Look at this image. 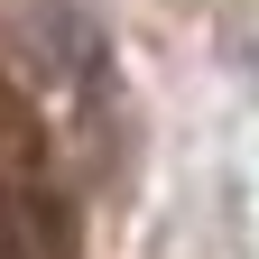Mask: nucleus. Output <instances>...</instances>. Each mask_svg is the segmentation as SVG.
Segmentation results:
<instances>
[{"mask_svg":"<svg viewBox=\"0 0 259 259\" xmlns=\"http://www.w3.org/2000/svg\"><path fill=\"white\" fill-rule=\"evenodd\" d=\"M0 259H56V250H47V232H37V213L10 204V194H0Z\"/></svg>","mask_w":259,"mask_h":259,"instance_id":"obj_1","label":"nucleus"}]
</instances>
